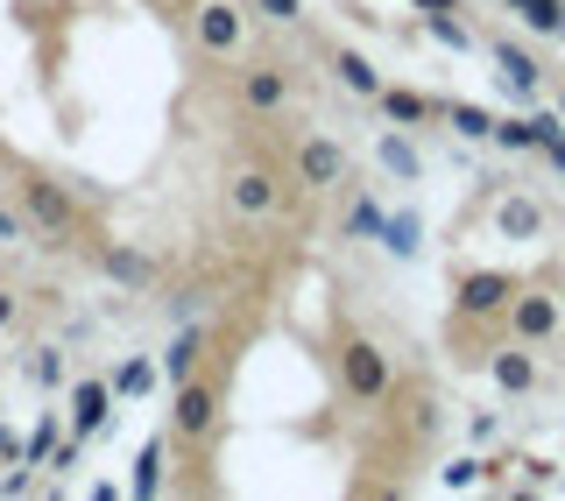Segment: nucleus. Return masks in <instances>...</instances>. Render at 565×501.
<instances>
[{"instance_id": "29", "label": "nucleus", "mask_w": 565, "mask_h": 501, "mask_svg": "<svg viewBox=\"0 0 565 501\" xmlns=\"http://www.w3.org/2000/svg\"><path fill=\"white\" fill-rule=\"evenodd\" d=\"M0 326H14V297L8 290H0Z\"/></svg>"}, {"instance_id": "18", "label": "nucleus", "mask_w": 565, "mask_h": 501, "mask_svg": "<svg viewBox=\"0 0 565 501\" xmlns=\"http://www.w3.org/2000/svg\"><path fill=\"white\" fill-rule=\"evenodd\" d=\"M163 488V445H141V459H135V494H156Z\"/></svg>"}, {"instance_id": "2", "label": "nucleus", "mask_w": 565, "mask_h": 501, "mask_svg": "<svg viewBox=\"0 0 565 501\" xmlns=\"http://www.w3.org/2000/svg\"><path fill=\"white\" fill-rule=\"evenodd\" d=\"M71 409H78V438L106 431V417H114V382H78L71 388Z\"/></svg>"}, {"instance_id": "26", "label": "nucleus", "mask_w": 565, "mask_h": 501, "mask_svg": "<svg viewBox=\"0 0 565 501\" xmlns=\"http://www.w3.org/2000/svg\"><path fill=\"white\" fill-rule=\"evenodd\" d=\"M473 480H481V467H473V459H452V467H446V488H473Z\"/></svg>"}, {"instance_id": "21", "label": "nucleus", "mask_w": 565, "mask_h": 501, "mask_svg": "<svg viewBox=\"0 0 565 501\" xmlns=\"http://www.w3.org/2000/svg\"><path fill=\"white\" fill-rule=\"evenodd\" d=\"M149 382H156V367H149V361H128V367L114 374V396H141Z\"/></svg>"}, {"instance_id": "6", "label": "nucleus", "mask_w": 565, "mask_h": 501, "mask_svg": "<svg viewBox=\"0 0 565 501\" xmlns=\"http://www.w3.org/2000/svg\"><path fill=\"white\" fill-rule=\"evenodd\" d=\"M199 43L205 50H234L241 43V14L226 8V0H205V8H199Z\"/></svg>"}, {"instance_id": "22", "label": "nucleus", "mask_w": 565, "mask_h": 501, "mask_svg": "<svg viewBox=\"0 0 565 501\" xmlns=\"http://www.w3.org/2000/svg\"><path fill=\"white\" fill-rule=\"evenodd\" d=\"M382 163L396 170V177H417V149H411V141H396V135H388V141H382Z\"/></svg>"}, {"instance_id": "8", "label": "nucleus", "mask_w": 565, "mask_h": 501, "mask_svg": "<svg viewBox=\"0 0 565 501\" xmlns=\"http://www.w3.org/2000/svg\"><path fill=\"white\" fill-rule=\"evenodd\" d=\"M226 199H234V212H247V220H255V212H269V205H276V184H269L262 170H241Z\"/></svg>"}, {"instance_id": "24", "label": "nucleus", "mask_w": 565, "mask_h": 501, "mask_svg": "<svg viewBox=\"0 0 565 501\" xmlns=\"http://www.w3.org/2000/svg\"><path fill=\"white\" fill-rule=\"evenodd\" d=\"M424 22H431V35H438V43H452V50H473V35L459 29L452 14H424Z\"/></svg>"}, {"instance_id": "32", "label": "nucleus", "mask_w": 565, "mask_h": 501, "mask_svg": "<svg viewBox=\"0 0 565 501\" xmlns=\"http://www.w3.org/2000/svg\"><path fill=\"white\" fill-rule=\"evenodd\" d=\"M558 120H565V99H558Z\"/></svg>"}, {"instance_id": "12", "label": "nucleus", "mask_w": 565, "mask_h": 501, "mask_svg": "<svg viewBox=\"0 0 565 501\" xmlns=\"http://www.w3.org/2000/svg\"><path fill=\"white\" fill-rule=\"evenodd\" d=\"M552 326H558L552 297H523V303H516V332H523V339H552Z\"/></svg>"}, {"instance_id": "17", "label": "nucleus", "mask_w": 565, "mask_h": 501, "mask_svg": "<svg viewBox=\"0 0 565 501\" xmlns=\"http://www.w3.org/2000/svg\"><path fill=\"white\" fill-rule=\"evenodd\" d=\"M247 106H282V71H247Z\"/></svg>"}, {"instance_id": "15", "label": "nucleus", "mask_w": 565, "mask_h": 501, "mask_svg": "<svg viewBox=\"0 0 565 501\" xmlns=\"http://www.w3.org/2000/svg\"><path fill=\"white\" fill-rule=\"evenodd\" d=\"M494 382H502V388H530V382H537V361H530V353H494Z\"/></svg>"}, {"instance_id": "23", "label": "nucleus", "mask_w": 565, "mask_h": 501, "mask_svg": "<svg viewBox=\"0 0 565 501\" xmlns=\"http://www.w3.org/2000/svg\"><path fill=\"white\" fill-rule=\"evenodd\" d=\"M191 361H199V332H184V339H177V347H170V374H177V382H184V374H191Z\"/></svg>"}, {"instance_id": "4", "label": "nucleus", "mask_w": 565, "mask_h": 501, "mask_svg": "<svg viewBox=\"0 0 565 501\" xmlns=\"http://www.w3.org/2000/svg\"><path fill=\"white\" fill-rule=\"evenodd\" d=\"M297 170H305L311 184H340V177H347V149H340V141H305V149H297Z\"/></svg>"}, {"instance_id": "28", "label": "nucleus", "mask_w": 565, "mask_h": 501, "mask_svg": "<svg viewBox=\"0 0 565 501\" xmlns=\"http://www.w3.org/2000/svg\"><path fill=\"white\" fill-rule=\"evenodd\" d=\"M544 156H552V170H565V135H552V141H544Z\"/></svg>"}, {"instance_id": "20", "label": "nucleus", "mask_w": 565, "mask_h": 501, "mask_svg": "<svg viewBox=\"0 0 565 501\" xmlns=\"http://www.w3.org/2000/svg\"><path fill=\"white\" fill-rule=\"evenodd\" d=\"M494 220H502V234H537V205H523V199H509Z\"/></svg>"}, {"instance_id": "9", "label": "nucleus", "mask_w": 565, "mask_h": 501, "mask_svg": "<svg viewBox=\"0 0 565 501\" xmlns=\"http://www.w3.org/2000/svg\"><path fill=\"white\" fill-rule=\"evenodd\" d=\"M205 424H212V388L191 382L184 396H177V431H184V438H205Z\"/></svg>"}, {"instance_id": "25", "label": "nucleus", "mask_w": 565, "mask_h": 501, "mask_svg": "<svg viewBox=\"0 0 565 501\" xmlns=\"http://www.w3.org/2000/svg\"><path fill=\"white\" fill-rule=\"evenodd\" d=\"M382 226H388V212H382L375 199H361V205H353V234H382Z\"/></svg>"}, {"instance_id": "16", "label": "nucleus", "mask_w": 565, "mask_h": 501, "mask_svg": "<svg viewBox=\"0 0 565 501\" xmlns=\"http://www.w3.org/2000/svg\"><path fill=\"white\" fill-rule=\"evenodd\" d=\"M509 8L523 14V29H537V35H552L558 29V14H565V0H509Z\"/></svg>"}, {"instance_id": "5", "label": "nucleus", "mask_w": 565, "mask_h": 501, "mask_svg": "<svg viewBox=\"0 0 565 501\" xmlns=\"http://www.w3.org/2000/svg\"><path fill=\"white\" fill-rule=\"evenodd\" d=\"M558 135V114H530V120H494V141L502 149H544Z\"/></svg>"}, {"instance_id": "30", "label": "nucleus", "mask_w": 565, "mask_h": 501, "mask_svg": "<svg viewBox=\"0 0 565 501\" xmlns=\"http://www.w3.org/2000/svg\"><path fill=\"white\" fill-rule=\"evenodd\" d=\"M417 8H424V14H452V0H417Z\"/></svg>"}, {"instance_id": "13", "label": "nucleus", "mask_w": 565, "mask_h": 501, "mask_svg": "<svg viewBox=\"0 0 565 501\" xmlns=\"http://www.w3.org/2000/svg\"><path fill=\"white\" fill-rule=\"evenodd\" d=\"M382 114L388 120H403V128H417V120H431V99H417V93H388V85H382Z\"/></svg>"}, {"instance_id": "27", "label": "nucleus", "mask_w": 565, "mask_h": 501, "mask_svg": "<svg viewBox=\"0 0 565 501\" xmlns=\"http://www.w3.org/2000/svg\"><path fill=\"white\" fill-rule=\"evenodd\" d=\"M262 14L269 22H297V0H262Z\"/></svg>"}, {"instance_id": "19", "label": "nucleus", "mask_w": 565, "mask_h": 501, "mask_svg": "<svg viewBox=\"0 0 565 501\" xmlns=\"http://www.w3.org/2000/svg\"><path fill=\"white\" fill-rule=\"evenodd\" d=\"M446 120L459 135H473V141H488L494 135V114H481V106H446Z\"/></svg>"}, {"instance_id": "10", "label": "nucleus", "mask_w": 565, "mask_h": 501, "mask_svg": "<svg viewBox=\"0 0 565 501\" xmlns=\"http://www.w3.org/2000/svg\"><path fill=\"white\" fill-rule=\"evenodd\" d=\"M332 71H340V78H347V85H353V93H361V99H375V93H382L375 64H367L361 50H340V57H332Z\"/></svg>"}, {"instance_id": "3", "label": "nucleus", "mask_w": 565, "mask_h": 501, "mask_svg": "<svg viewBox=\"0 0 565 501\" xmlns=\"http://www.w3.org/2000/svg\"><path fill=\"white\" fill-rule=\"evenodd\" d=\"M347 388L353 396H382L388 388V361L375 347H347Z\"/></svg>"}, {"instance_id": "31", "label": "nucleus", "mask_w": 565, "mask_h": 501, "mask_svg": "<svg viewBox=\"0 0 565 501\" xmlns=\"http://www.w3.org/2000/svg\"><path fill=\"white\" fill-rule=\"evenodd\" d=\"M558 35H565V14H558Z\"/></svg>"}, {"instance_id": "14", "label": "nucleus", "mask_w": 565, "mask_h": 501, "mask_svg": "<svg viewBox=\"0 0 565 501\" xmlns=\"http://www.w3.org/2000/svg\"><path fill=\"white\" fill-rule=\"evenodd\" d=\"M494 57H502V71H509V85H516V93H537V64H530L516 43H494Z\"/></svg>"}, {"instance_id": "11", "label": "nucleus", "mask_w": 565, "mask_h": 501, "mask_svg": "<svg viewBox=\"0 0 565 501\" xmlns=\"http://www.w3.org/2000/svg\"><path fill=\"white\" fill-rule=\"evenodd\" d=\"M502 297H509L502 276H467L459 283V303H467V311H502Z\"/></svg>"}, {"instance_id": "1", "label": "nucleus", "mask_w": 565, "mask_h": 501, "mask_svg": "<svg viewBox=\"0 0 565 501\" xmlns=\"http://www.w3.org/2000/svg\"><path fill=\"white\" fill-rule=\"evenodd\" d=\"M22 205H29V220L43 226V234H71V226H78L71 199H64L57 184H43V177H29V184H22Z\"/></svg>"}, {"instance_id": "7", "label": "nucleus", "mask_w": 565, "mask_h": 501, "mask_svg": "<svg viewBox=\"0 0 565 501\" xmlns=\"http://www.w3.org/2000/svg\"><path fill=\"white\" fill-rule=\"evenodd\" d=\"M99 262H106V276L128 283V290H149V283H156L149 255H135V247H99Z\"/></svg>"}]
</instances>
